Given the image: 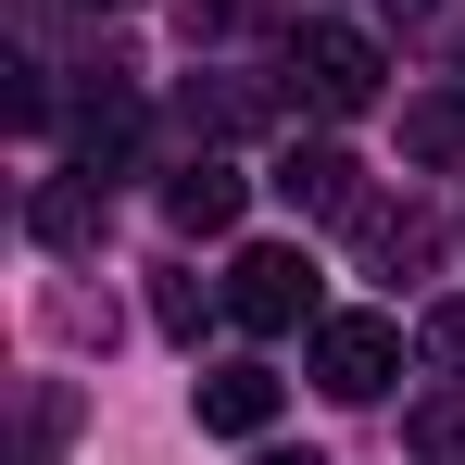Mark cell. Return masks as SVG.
Segmentation results:
<instances>
[{
  "instance_id": "1",
  "label": "cell",
  "mask_w": 465,
  "mask_h": 465,
  "mask_svg": "<svg viewBox=\"0 0 465 465\" xmlns=\"http://www.w3.org/2000/svg\"><path fill=\"white\" fill-rule=\"evenodd\" d=\"M378 38H365V25H290V88H302L314 114H365V101H378Z\"/></svg>"
},
{
  "instance_id": "2",
  "label": "cell",
  "mask_w": 465,
  "mask_h": 465,
  "mask_svg": "<svg viewBox=\"0 0 465 465\" xmlns=\"http://www.w3.org/2000/svg\"><path fill=\"white\" fill-rule=\"evenodd\" d=\"M390 378H402V327L390 314H327L314 327V390L327 402H378Z\"/></svg>"
},
{
  "instance_id": "3",
  "label": "cell",
  "mask_w": 465,
  "mask_h": 465,
  "mask_svg": "<svg viewBox=\"0 0 465 465\" xmlns=\"http://www.w3.org/2000/svg\"><path fill=\"white\" fill-rule=\"evenodd\" d=\"M227 314L239 327H302L314 314V264L290 252V239H252V252L227 264Z\"/></svg>"
},
{
  "instance_id": "4",
  "label": "cell",
  "mask_w": 465,
  "mask_h": 465,
  "mask_svg": "<svg viewBox=\"0 0 465 465\" xmlns=\"http://www.w3.org/2000/svg\"><path fill=\"white\" fill-rule=\"evenodd\" d=\"M277 202L290 214H365V163L340 152V139H290L277 152Z\"/></svg>"
},
{
  "instance_id": "5",
  "label": "cell",
  "mask_w": 465,
  "mask_h": 465,
  "mask_svg": "<svg viewBox=\"0 0 465 465\" xmlns=\"http://www.w3.org/2000/svg\"><path fill=\"white\" fill-rule=\"evenodd\" d=\"M239 202H252V176H239V163H214V152H189L176 176H163V214H176L189 239H227Z\"/></svg>"
},
{
  "instance_id": "6",
  "label": "cell",
  "mask_w": 465,
  "mask_h": 465,
  "mask_svg": "<svg viewBox=\"0 0 465 465\" xmlns=\"http://www.w3.org/2000/svg\"><path fill=\"white\" fill-rule=\"evenodd\" d=\"M126 152H139V88L101 64V88L76 101V163H101V176H126Z\"/></svg>"
},
{
  "instance_id": "7",
  "label": "cell",
  "mask_w": 465,
  "mask_h": 465,
  "mask_svg": "<svg viewBox=\"0 0 465 465\" xmlns=\"http://www.w3.org/2000/svg\"><path fill=\"white\" fill-rule=\"evenodd\" d=\"M101 214H114V176H101V163H76V176H51V189H38V214H25V227L51 239V252H88V239H101Z\"/></svg>"
},
{
  "instance_id": "8",
  "label": "cell",
  "mask_w": 465,
  "mask_h": 465,
  "mask_svg": "<svg viewBox=\"0 0 465 465\" xmlns=\"http://www.w3.org/2000/svg\"><path fill=\"white\" fill-rule=\"evenodd\" d=\"M202 428L214 440H264L277 428V378L264 365H202Z\"/></svg>"
},
{
  "instance_id": "9",
  "label": "cell",
  "mask_w": 465,
  "mask_h": 465,
  "mask_svg": "<svg viewBox=\"0 0 465 465\" xmlns=\"http://www.w3.org/2000/svg\"><path fill=\"white\" fill-rule=\"evenodd\" d=\"M352 239H365V264H378V277H415V264L440 252V227H428L415 202H365V214H352Z\"/></svg>"
},
{
  "instance_id": "10",
  "label": "cell",
  "mask_w": 465,
  "mask_h": 465,
  "mask_svg": "<svg viewBox=\"0 0 465 465\" xmlns=\"http://www.w3.org/2000/svg\"><path fill=\"white\" fill-rule=\"evenodd\" d=\"M402 453H415V465H465V378L428 390V402L402 415Z\"/></svg>"
},
{
  "instance_id": "11",
  "label": "cell",
  "mask_w": 465,
  "mask_h": 465,
  "mask_svg": "<svg viewBox=\"0 0 465 465\" xmlns=\"http://www.w3.org/2000/svg\"><path fill=\"white\" fill-rule=\"evenodd\" d=\"M402 152L415 163H465V88H428V101L402 114Z\"/></svg>"
},
{
  "instance_id": "12",
  "label": "cell",
  "mask_w": 465,
  "mask_h": 465,
  "mask_svg": "<svg viewBox=\"0 0 465 465\" xmlns=\"http://www.w3.org/2000/svg\"><path fill=\"white\" fill-rule=\"evenodd\" d=\"M378 13H402V38H428V51L465 64V0H378Z\"/></svg>"
},
{
  "instance_id": "13",
  "label": "cell",
  "mask_w": 465,
  "mask_h": 465,
  "mask_svg": "<svg viewBox=\"0 0 465 465\" xmlns=\"http://www.w3.org/2000/svg\"><path fill=\"white\" fill-rule=\"evenodd\" d=\"M415 352H428L440 378H465V302H428V327H415Z\"/></svg>"
},
{
  "instance_id": "14",
  "label": "cell",
  "mask_w": 465,
  "mask_h": 465,
  "mask_svg": "<svg viewBox=\"0 0 465 465\" xmlns=\"http://www.w3.org/2000/svg\"><path fill=\"white\" fill-rule=\"evenodd\" d=\"M189 126H214V139L252 126V88H202V76H189Z\"/></svg>"
},
{
  "instance_id": "15",
  "label": "cell",
  "mask_w": 465,
  "mask_h": 465,
  "mask_svg": "<svg viewBox=\"0 0 465 465\" xmlns=\"http://www.w3.org/2000/svg\"><path fill=\"white\" fill-rule=\"evenodd\" d=\"M152 314L176 327V340H202V277H163V290H152Z\"/></svg>"
},
{
  "instance_id": "16",
  "label": "cell",
  "mask_w": 465,
  "mask_h": 465,
  "mask_svg": "<svg viewBox=\"0 0 465 465\" xmlns=\"http://www.w3.org/2000/svg\"><path fill=\"white\" fill-rule=\"evenodd\" d=\"M252 465H314V453H252Z\"/></svg>"
},
{
  "instance_id": "17",
  "label": "cell",
  "mask_w": 465,
  "mask_h": 465,
  "mask_svg": "<svg viewBox=\"0 0 465 465\" xmlns=\"http://www.w3.org/2000/svg\"><path fill=\"white\" fill-rule=\"evenodd\" d=\"M76 13H126V0H76Z\"/></svg>"
},
{
  "instance_id": "18",
  "label": "cell",
  "mask_w": 465,
  "mask_h": 465,
  "mask_svg": "<svg viewBox=\"0 0 465 465\" xmlns=\"http://www.w3.org/2000/svg\"><path fill=\"white\" fill-rule=\"evenodd\" d=\"M25 465H38V453H25Z\"/></svg>"
}]
</instances>
